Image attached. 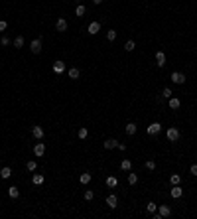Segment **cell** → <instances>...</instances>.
Returning <instances> with one entry per match:
<instances>
[{
    "instance_id": "obj_8",
    "label": "cell",
    "mask_w": 197,
    "mask_h": 219,
    "mask_svg": "<svg viewBox=\"0 0 197 219\" xmlns=\"http://www.w3.org/2000/svg\"><path fill=\"white\" fill-rule=\"evenodd\" d=\"M55 28H57V32H67V20L65 18H59L55 22Z\"/></svg>"
},
{
    "instance_id": "obj_27",
    "label": "cell",
    "mask_w": 197,
    "mask_h": 219,
    "mask_svg": "<svg viewBox=\"0 0 197 219\" xmlns=\"http://www.w3.org/2000/svg\"><path fill=\"white\" fill-rule=\"evenodd\" d=\"M12 44H14V47H22V46H24V38H22V36H18V38H14Z\"/></svg>"
},
{
    "instance_id": "obj_10",
    "label": "cell",
    "mask_w": 197,
    "mask_h": 219,
    "mask_svg": "<svg viewBox=\"0 0 197 219\" xmlns=\"http://www.w3.org/2000/svg\"><path fill=\"white\" fill-rule=\"evenodd\" d=\"M156 61H158L156 63L158 67H164L166 65V53L164 52H156Z\"/></svg>"
},
{
    "instance_id": "obj_28",
    "label": "cell",
    "mask_w": 197,
    "mask_h": 219,
    "mask_svg": "<svg viewBox=\"0 0 197 219\" xmlns=\"http://www.w3.org/2000/svg\"><path fill=\"white\" fill-rule=\"evenodd\" d=\"M134 47H136V44H134L132 40H128V42L124 44V49H126V52H134Z\"/></svg>"
},
{
    "instance_id": "obj_21",
    "label": "cell",
    "mask_w": 197,
    "mask_h": 219,
    "mask_svg": "<svg viewBox=\"0 0 197 219\" xmlns=\"http://www.w3.org/2000/svg\"><path fill=\"white\" fill-rule=\"evenodd\" d=\"M116 146H118V142H116V140H112V138L105 140V148H106V150H112V148H116Z\"/></svg>"
},
{
    "instance_id": "obj_33",
    "label": "cell",
    "mask_w": 197,
    "mask_h": 219,
    "mask_svg": "<svg viewBox=\"0 0 197 219\" xmlns=\"http://www.w3.org/2000/svg\"><path fill=\"white\" fill-rule=\"evenodd\" d=\"M146 209H148V211H150V213H154V211H156V209H158V205H156V203H154V201H150V203L146 205Z\"/></svg>"
},
{
    "instance_id": "obj_38",
    "label": "cell",
    "mask_w": 197,
    "mask_h": 219,
    "mask_svg": "<svg viewBox=\"0 0 197 219\" xmlns=\"http://www.w3.org/2000/svg\"><path fill=\"white\" fill-rule=\"evenodd\" d=\"M0 44H2V46H8V44H10V40H8L6 36H4V38H2V40H0Z\"/></svg>"
},
{
    "instance_id": "obj_37",
    "label": "cell",
    "mask_w": 197,
    "mask_h": 219,
    "mask_svg": "<svg viewBox=\"0 0 197 219\" xmlns=\"http://www.w3.org/2000/svg\"><path fill=\"white\" fill-rule=\"evenodd\" d=\"M189 172L193 174V176H197V164H191V168H189Z\"/></svg>"
},
{
    "instance_id": "obj_31",
    "label": "cell",
    "mask_w": 197,
    "mask_h": 219,
    "mask_svg": "<svg viewBox=\"0 0 197 219\" xmlns=\"http://www.w3.org/2000/svg\"><path fill=\"white\" fill-rule=\"evenodd\" d=\"M26 168L30 170V172H36V168H38V164H36V160H30V162L26 164Z\"/></svg>"
},
{
    "instance_id": "obj_34",
    "label": "cell",
    "mask_w": 197,
    "mask_h": 219,
    "mask_svg": "<svg viewBox=\"0 0 197 219\" xmlns=\"http://www.w3.org/2000/svg\"><path fill=\"white\" fill-rule=\"evenodd\" d=\"M156 168V162L154 160H146V170H154Z\"/></svg>"
},
{
    "instance_id": "obj_2",
    "label": "cell",
    "mask_w": 197,
    "mask_h": 219,
    "mask_svg": "<svg viewBox=\"0 0 197 219\" xmlns=\"http://www.w3.org/2000/svg\"><path fill=\"white\" fill-rule=\"evenodd\" d=\"M166 136H168V140H170V142H176V140L179 138V130H177L176 126H171V128H168Z\"/></svg>"
},
{
    "instance_id": "obj_3",
    "label": "cell",
    "mask_w": 197,
    "mask_h": 219,
    "mask_svg": "<svg viewBox=\"0 0 197 219\" xmlns=\"http://www.w3.org/2000/svg\"><path fill=\"white\" fill-rule=\"evenodd\" d=\"M160 130H162V125H160V122H152V125L148 126V128H146V132L152 134V136H154V134H158Z\"/></svg>"
},
{
    "instance_id": "obj_29",
    "label": "cell",
    "mask_w": 197,
    "mask_h": 219,
    "mask_svg": "<svg viewBox=\"0 0 197 219\" xmlns=\"http://www.w3.org/2000/svg\"><path fill=\"white\" fill-rule=\"evenodd\" d=\"M128 184H130V186H134V184H138V176L136 174H128Z\"/></svg>"
},
{
    "instance_id": "obj_17",
    "label": "cell",
    "mask_w": 197,
    "mask_h": 219,
    "mask_svg": "<svg viewBox=\"0 0 197 219\" xmlns=\"http://www.w3.org/2000/svg\"><path fill=\"white\" fill-rule=\"evenodd\" d=\"M10 176H12V170H10L8 166H4L2 170H0V178H2V180H8Z\"/></svg>"
},
{
    "instance_id": "obj_35",
    "label": "cell",
    "mask_w": 197,
    "mask_h": 219,
    "mask_svg": "<svg viewBox=\"0 0 197 219\" xmlns=\"http://www.w3.org/2000/svg\"><path fill=\"white\" fill-rule=\"evenodd\" d=\"M93 198H95V193H93L91 190H87V192H85V199H87V201H91Z\"/></svg>"
},
{
    "instance_id": "obj_26",
    "label": "cell",
    "mask_w": 197,
    "mask_h": 219,
    "mask_svg": "<svg viewBox=\"0 0 197 219\" xmlns=\"http://www.w3.org/2000/svg\"><path fill=\"white\" fill-rule=\"evenodd\" d=\"M85 12H87V8L83 6V4H79V6L75 8V14H77V16H85Z\"/></svg>"
},
{
    "instance_id": "obj_11",
    "label": "cell",
    "mask_w": 197,
    "mask_h": 219,
    "mask_svg": "<svg viewBox=\"0 0 197 219\" xmlns=\"http://www.w3.org/2000/svg\"><path fill=\"white\" fill-rule=\"evenodd\" d=\"M32 134H34V138H36V140H41V138H44V128H41V126H34Z\"/></svg>"
},
{
    "instance_id": "obj_22",
    "label": "cell",
    "mask_w": 197,
    "mask_h": 219,
    "mask_svg": "<svg viewBox=\"0 0 197 219\" xmlns=\"http://www.w3.org/2000/svg\"><path fill=\"white\" fill-rule=\"evenodd\" d=\"M8 193H10V198H14V199H16V198H20V190H18L16 186L8 188Z\"/></svg>"
},
{
    "instance_id": "obj_36",
    "label": "cell",
    "mask_w": 197,
    "mask_h": 219,
    "mask_svg": "<svg viewBox=\"0 0 197 219\" xmlns=\"http://www.w3.org/2000/svg\"><path fill=\"white\" fill-rule=\"evenodd\" d=\"M6 28H8V22L6 20H0V32H4Z\"/></svg>"
},
{
    "instance_id": "obj_15",
    "label": "cell",
    "mask_w": 197,
    "mask_h": 219,
    "mask_svg": "<svg viewBox=\"0 0 197 219\" xmlns=\"http://www.w3.org/2000/svg\"><path fill=\"white\" fill-rule=\"evenodd\" d=\"M91 174L89 172H85V174H81V176H79V182H81V184H83V186H87V184H89V182H91Z\"/></svg>"
},
{
    "instance_id": "obj_20",
    "label": "cell",
    "mask_w": 197,
    "mask_h": 219,
    "mask_svg": "<svg viewBox=\"0 0 197 219\" xmlns=\"http://www.w3.org/2000/svg\"><path fill=\"white\" fill-rule=\"evenodd\" d=\"M67 75H69V79H79V75H81V71H79L77 67H71Z\"/></svg>"
},
{
    "instance_id": "obj_5",
    "label": "cell",
    "mask_w": 197,
    "mask_h": 219,
    "mask_svg": "<svg viewBox=\"0 0 197 219\" xmlns=\"http://www.w3.org/2000/svg\"><path fill=\"white\" fill-rule=\"evenodd\" d=\"M44 152H46V144H44V142H36V146H34V154H36V156H44Z\"/></svg>"
},
{
    "instance_id": "obj_4",
    "label": "cell",
    "mask_w": 197,
    "mask_h": 219,
    "mask_svg": "<svg viewBox=\"0 0 197 219\" xmlns=\"http://www.w3.org/2000/svg\"><path fill=\"white\" fill-rule=\"evenodd\" d=\"M158 213H160V217H170V215H171V207L162 203V205L158 207Z\"/></svg>"
},
{
    "instance_id": "obj_18",
    "label": "cell",
    "mask_w": 197,
    "mask_h": 219,
    "mask_svg": "<svg viewBox=\"0 0 197 219\" xmlns=\"http://www.w3.org/2000/svg\"><path fill=\"white\" fill-rule=\"evenodd\" d=\"M106 186H108V188H116L118 186V178H116V176H108V178H106Z\"/></svg>"
},
{
    "instance_id": "obj_25",
    "label": "cell",
    "mask_w": 197,
    "mask_h": 219,
    "mask_svg": "<svg viewBox=\"0 0 197 219\" xmlns=\"http://www.w3.org/2000/svg\"><path fill=\"white\" fill-rule=\"evenodd\" d=\"M170 182H171V184H173V186H177V184H179V182H181V176H179V174H171Z\"/></svg>"
},
{
    "instance_id": "obj_14",
    "label": "cell",
    "mask_w": 197,
    "mask_h": 219,
    "mask_svg": "<svg viewBox=\"0 0 197 219\" xmlns=\"http://www.w3.org/2000/svg\"><path fill=\"white\" fill-rule=\"evenodd\" d=\"M53 71H55V73H63V71H65V63H63V61H55V63H53Z\"/></svg>"
},
{
    "instance_id": "obj_1",
    "label": "cell",
    "mask_w": 197,
    "mask_h": 219,
    "mask_svg": "<svg viewBox=\"0 0 197 219\" xmlns=\"http://www.w3.org/2000/svg\"><path fill=\"white\" fill-rule=\"evenodd\" d=\"M170 79L173 81L176 85H183V83H185V75H183V73H179V71H173L170 75Z\"/></svg>"
},
{
    "instance_id": "obj_12",
    "label": "cell",
    "mask_w": 197,
    "mask_h": 219,
    "mask_svg": "<svg viewBox=\"0 0 197 219\" xmlns=\"http://www.w3.org/2000/svg\"><path fill=\"white\" fill-rule=\"evenodd\" d=\"M106 205H108V207H112V209H114V207L118 205V199H116V195H114V193L106 195Z\"/></svg>"
},
{
    "instance_id": "obj_19",
    "label": "cell",
    "mask_w": 197,
    "mask_h": 219,
    "mask_svg": "<svg viewBox=\"0 0 197 219\" xmlns=\"http://www.w3.org/2000/svg\"><path fill=\"white\" fill-rule=\"evenodd\" d=\"M181 107V101L177 97H170V109H179Z\"/></svg>"
},
{
    "instance_id": "obj_24",
    "label": "cell",
    "mask_w": 197,
    "mask_h": 219,
    "mask_svg": "<svg viewBox=\"0 0 197 219\" xmlns=\"http://www.w3.org/2000/svg\"><path fill=\"white\" fill-rule=\"evenodd\" d=\"M77 136H79V138H81V140H85V138H87V136H89V130H87L85 126H83V128H79V132H77Z\"/></svg>"
},
{
    "instance_id": "obj_39",
    "label": "cell",
    "mask_w": 197,
    "mask_h": 219,
    "mask_svg": "<svg viewBox=\"0 0 197 219\" xmlns=\"http://www.w3.org/2000/svg\"><path fill=\"white\" fill-rule=\"evenodd\" d=\"M101 2H103V0H93V4H101Z\"/></svg>"
},
{
    "instance_id": "obj_32",
    "label": "cell",
    "mask_w": 197,
    "mask_h": 219,
    "mask_svg": "<svg viewBox=\"0 0 197 219\" xmlns=\"http://www.w3.org/2000/svg\"><path fill=\"white\" fill-rule=\"evenodd\" d=\"M162 97H164V99H170V97H171V89H170V87H166L164 91H162Z\"/></svg>"
},
{
    "instance_id": "obj_23",
    "label": "cell",
    "mask_w": 197,
    "mask_h": 219,
    "mask_svg": "<svg viewBox=\"0 0 197 219\" xmlns=\"http://www.w3.org/2000/svg\"><path fill=\"white\" fill-rule=\"evenodd\" d=\"M120 168L128 172V170H130V168H132V162H130V160H128V158H124V160H122V162H120Z\"/></svg>"
},
{
    "instance_id": "obj_7",
    "label": "cell",
    "mask_w": 197,
    "mask_h": 219,
    "mask_svg": "<svg viewBox=\"0 0 197 219\" xmlns=\"http://www.w3.org/2000/svg\"><path fill=\"white\" fill-rule=\"evenodd\" d=\"M170 195H171V198H173V199H179V198H181V195H183V190L179 188V184H177V186H173V188H171Z\"/></svg>"
},
{
    "instance_id": "obj_13",
    "label": "cell",
    "mask_w": 197,
    "mask_h": 219,
    "mask_svg": "<svg viewBox=\"0 0 197 219\" xmlns=\"http://www.w3.org/2000/svg\"><path fill=\"white\" fill-rule=\"evenodd\" d=\"M126 134H128V136H132V134H136V130H138V126L134 125V122H128V125H126Z\"/></svg>"
},
{
    "instance_id": "obj_6",
    "label": "cell",
    "mask_w": 197,
    "mask_h": 219,
    "mask_svg": "<svg viewBox=\"0 0 197 219\" xmlns=\"http://www.w3.org/2000/svg\"><path fill=\"white\" fill-rule=\"evenodd\" d=\"M30 49H32V53H39V52H41V38L34 40L32 44H30Z\"/></svg>"
},
{
    "instance_id": "obj_30",
    "label": "cell",
    "mask_w": 197,
    "mask_h": 219,
    "mask_svg": "<svg viewBox=\"0 0 197 219\" xmlns=\"http://www.w3.org/2000/svg\"><path fill=\"white\" fill-rule=\"evenodd\" d=\"M106 40L114 42V40H116V32H114V30H108V32H106Z\"/></svg>"
},
{
    "instance_id": "obj_9",
    "label": "cell",
    "mask_w": 197,
    "mask_h": 219,
    "mask_svg": "<svg viewBox=\"0 0 197 219\" xmlns=\"http://www.w3.org/2000/svg\"><path fill=\"white\" fill-rule=\"evenodd\" d=\"M98 30H101V24H98V22H91V24H89V28H87V32L91 34V36L98 34Z\"/></svg>"
},
{
    "instance_id": "obj_16",
    "label": "cell",
    "mask_w": 197,
    "mask_h": 219,
    "mask_svg": "<svg viewBox=\"0 0 197 219\" xmlns=\"http://www.w3.org/2000/svg\"><path fill=\"white\" fill-rule=\"evenodd\" d=\"M32 184H34V186H41V184H44V176H41V174H34V176H32Z\"/></svg>"
}]
</instances>
